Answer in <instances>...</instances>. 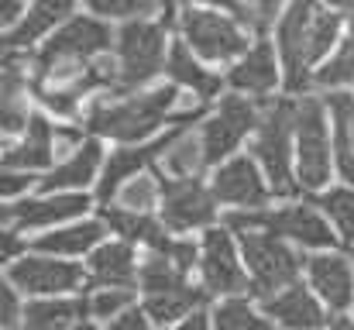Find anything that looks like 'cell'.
Returning <instances> with one entry per match:
<instances>
[{
    "mask_svg": "<svg viewBox=\"0 0 354 330\" xmlns=\"http://www.w3.org/2000/svg\"><path fill=\"white\" fill-rule=\"evenodd\" d=\"M111 45H118V31L111 28V21L90 10L73 14L38 52H31V80L41 86H69L97 59H104Z\"/></svg>",
    "mask_w": 354,
    "mask_h": 330,
    "instance_id": "6da1fadb",
    "label": "cell"
},
{
    "mask_svg": "<svg viewBox=\"0 0 354 330\" xmlns=\"http://www.w3.org/2000/svg\"><path fill=\"white\" fill-rule=\"evenodd\" d=\"M176 100H179V86H155L145 93H131V97H107L97 100L86 110V127L97 138H114L120 145H145L151 141V134L158 138V127L169 124L176 113Z\"/></svg>",
    "mask_w": 354,
    "mask_h": 330,
    "instance_id": "7a4b0ae2",
    "label": "cell"
},
{
    "mask_svg": "<svg viewBox=\"0 0 354 330\" xmlns=\"http://www.w3.org/2000/svg\"><path fill=\"white\" fill-rule=\"evenodd\" d=\"M251 158L261 165L275 196L292 200L303 193L296 179V100L279 97L261 104V120L251 138Z\"/></svg>",
    "mask_w": 354,
    "mask_h": 330,
    "instance_id": "3957f363",
    "label": "cell"
},
{
    "mask_svg": "<svg viewBox=\"0 0 354 330\" xmlns=\"http://www.w3.org/2000/svg\"><path fill=\"white\" fill-rule=\"evenodd\" d=\"M179 21V7H165L158 21H131L118 28V69L120 86L114 97L145 93V83H151L158 73H165L169 52H165V35L169 24Z\"/></svg>",
    "mask_w": 354,
    "mask_h": 330,
    "instance_id": "277c9868",
    "label": "cell"
},
{
    "mask_svg": "<svg viewBox=\"0 0 354 330\" xmlns=\"http://www.w3.org/2000/svg\"><path fill=\"white\" fill-rule=\"evenodd\" d=\"M237 248H241L244 268L251 275V296L258 303H265V300L279 296L282 289L296 286L303 268H306V258L289 241H282L268 230L237 234Z\"/></svg>",
    "mask_w": 354,
    "mask_h": 330,
    "instance_id": "5b68a950",
    "label": "cell"
},
{
    "mask_svg": "<svg viewBox=\"0 0 354 330\" xmlns=\"http://www.w3.org/2000/svg\"><path fill=\"white\" fill-rule=\"evenodd\" d=\"M330 127H327V100L303 97L296 100V179L303 193H324L330 183Z\"/></svg>",
    "mask_w": 354,
    "mask_h": 330,
    "instance_id": "8992f818",
    "label": "cell"
},
{
    "mask_svg": "<svg viewBox=\"0 0 354 330\" xmlns=\"http://www.w3.org/2000/svg\"><path fill=\"white\" fill-rule=\"evenodd\" d=\"M183 42L203 62H227L234 55H248V35L227 10L217 7H179Z\"/></svg>",
    "mask_w": 354,
    "mask_h": 330,
    "instance_id": "52a82bcc",
    "label": "cell"
},
{
    "mask_svg": "<svg viewBox=\"0 0 354 330\" xmlns=\"http://www.w3.org/2000/svg\"><path fill=\"white\" fill-rule=\"evenodd\" d=\"M258 120H261V107L258 100L251 97H241V93H227L221 97V104L214 107L210 117H203L200 124V141H203V152H207V162L210 165H224L231 162V155L237 152V145L258 131Z\"/></svg>",
    "mask_w": 354,
    "mask_h": 330,
    "instance_id": "ba28073f",
    "label": "cell"
},
{
    "mask_svg": "<svg viewBox=\"0 0 354 330\" xmlns=\"http://www.w3.org/2000/svg\"><path fill=\"white\" fill-rule=\"evenodd\" d=\"M317 3H292L286 7L279 28H275V52L282 62V76H286V93L289 97H310L306 86L313 83L310 76V21H313Z\"/></svg>",
    "mask_w": 354,
    "mask_h": 330,
    "instance_id": "9c48e42d",
    "label": "cell"
},
{
    "mask_svg": "<svg viewBox=\"0 0 354 330\" xmlns=\"http://www.w3.org/2000/svg\"><path fill=\"white\" fill-rule=\"evenodd\" d=\"M3 282H10L17 293H31V296H45V300H59L66 293H76L86 286V272L76 262L66 258H48V255H21L14 265H7Z\"/></svg>",
    "mask_w": 354,
    "mask_h": 330,
    "instance_id": "30bf717a",
    "label": "cell"
},
{
    "mask_svg": "<svg viewBox=\"0 0 354 330\" xmlns=\"http://www.w3.org/2000/svg\"><path fill=\"white\" fill-rule=\"evenodd\" d=\"M162 183V207L158 220L169 234H186L196 227H214L217 220V200L210 193V186H203V179H169L165 172H158Z\"/></svg>",
    "mask_w": 354,
    "mask_h": 330,
    "instance_id": "8fae6325",
    "label": "cell"
},
{
    "mask_svg": "<svg viewBox=\"0 0 354 330\" xmlns=\"http://www.w3.org/2000/svg\"><path fill=\"white\" fill-rule=\"evenodd\" d=\"M203 255H200V272H203V289L210 296H227V300H241V293H251V275L237 258V248L231 230L210 227L203 234Z\"/></svg>",
    "mask_w": 354,
    "mask_h": 330,
    "instance_id": "7c38bea8",
    "label": "cell"
},
{
    "mask_svg": "<svg viewBox=\"0 0 354 330\" xmlns=\"http://www.w3.org/2000/svg\"><path fill=\"white\" fill-rule=\"evenodd\" d=\"M183 131H169V134H158L145 145H120L118 152H111V158L104 162V172H100V183H97V200L104 207H111V196H120V190L145 176L148 169H158L155 162L165 158V152L172 148V141L179 138Z\"/></svg>",
    "mask_w": 354,
    "mask_h": 330,
    "instance_id": "4fadbf2b",
    "label": "cell"
},
{
    "mask_svg": "<svg viewBox=\"0 0 354 330\" xmlns=\"http://www.w3.org/2000/svg\"><path fill=\"white\" fill-rule=\"evenodd\" d=\"M210 193H214L217 203H227V207H237V210H268V203L275 196L265 172H261V165L248 155H234L231 162L214 169Z\"/></svg>",
    "mask_w": 354,
    "mask_h": 330,
    "instance_id": "5bb4252c",
    "label": "cell"
},
{
    "mask_svg": "<svg viewBox=\"0 0 354 330\" xmlns=\"http://www.w3.org/2000/svg\"><path fill=\"white\" fill-rule=\"evenodd\" d=\"M93 207V200L86 193H52V196H35V200H14L3 203V227L10 230H35V227H48L59 220H76Z\"/></svg>",
    "mask_w": 354,
    "mask_h": 330,
    "instance_id": "9a60e30c",
    "label": "cell"
},
{
    "mask_svg": "<svg viewBox=\"0 0 354 330\" xmlns=\"http://www.w3.org/2000/svg\"><path fill=\"white\" fill-rule=\"evenodd\" d=\"M310 289L320 296V303L330 306V317H348L354 306V265L351 258L337 251H320L306 258Z\"/></svg>",
    "mask_w": 354,
    "mask_h": 330,
    "instance_id": "2e32d148",
    "label": "cell"
},
{
    "mask_svg": "<svg viewBox=\"0 0 354 330\" xmlns=\"http://www.w3.org/2000/svg\"><path fill=\"white\" fill-rule=\"evenodd\" d=\"M138 258L134 248L127 241H107L100 244L90 262H86V289L104 293V289H120V293H134L138 286Z\"/></svg>",
    "mask_w": 354,
    "mask_h": 330,
    "instance_id": "e0dca14e",
    "label": "cell"
},
{
    "mask_svg": "<svg viewBox=\"0 0 354 330\" xmlns=\"http://www.w3.org/2000/svg\"><path fill=\"white\" fill-rule=\"evenodd\" d=\"M55 134L59 127H52V120L45 113H31L28 131L21 134L17 145H7L3 152V169L10 172H35V169H55L59 165V152H55Z\"/></svg>",
    "mask_w": 354,
    "mask_h": 330,
    "instance_id": "ac0fdd59",
    "label": "cell"
},
{
    "mask_svg": "<svg viewBox=\"0 0 354 330\" xmlns=\"http://www.w3.org/2000/svg\"><path fill=\"white\" fill-rule=\"evenodd\" d=\"M258 306H261L265 317H272L282 330H327V324H330L324 303L303 282L282 289L279 296H272V300H265Z\"/></svg>",
    "mask_w": 354,
    "mask_h": 330,
    "instance_id": "d6986e66",
    "label": "cell"
},
{
    "mask_svg": "<svg viewBox=\"0 0 354 330\" xmlns=\"http://www.w3.org/2000/svg\"><path fill=\"white\" fill-rule=\"evenodd\" d=\"M227 86L231 93L251 97V100H265L275 86H279V66H275V45L268 38H258L251 45V52L227 73Z\"/></svg>",
    "mask_w": 354,
    "mask_h": 330,
    "instance_id": "ffe728a7",
    "label": "cell"
},
{
    "mask_svg": "<svg viewBox=\"0 0 354 330\" xmlns=\"http://www.w3.org/2000/svg\"><path fill=\"white\" fill-rule=\"evenodd\" d=\"M104 145L100 138H86V145L80 152H73L69 158H62L52 172H45L38 179V193L52 196V193H66V190H86L97 172H104Z\"/></svg>",
    "mask_w": 354,
    "mask_h": 330,
    "instance_id": "44dd1931",
    "label": "cell"
},
{
    "mask_svg": "<svg viewBox=\"0 0 354 330\" xmlns=\"http://www.w3.org/2000/svg\"><path fill=\"white\" fill-rule=\"evenodd\" d=\"M104 220H76L66 227H55L35 241H28L31 255H48V258H73V255H93L104 244Z\"/></svg>",
    "mask_w": 354,
    "mask_h": 330,
    "instance_id": "7402d4cb",
    "label": "cell"
},
{
    "mask_svg": "<svg viewBox=\"0 0 354 330\" xmlns=\"http://www.w3.org/2000/svg\"><path fill=\"white\" fill-rule=\"evenodd\" d=\"M76 14V7L69 3V0H38V3H31L28 10H24V17L10 28V31H3V52H14V48H28V45H35L38 38H45L48 35V28H62L69 17ZM48 42V38H45Z\"/></svg>",
    "mask_w": 354,
    "mask_h": 330,
    "instance_id": "603a6c76",
    "label": "cell"
},
{
    "mask_svg": "<svg viewBox=\"0 0 354 330\" xmlns=\"http://www.w3.org/2000/svg\"><path fill=\"white\" fill-rule=\"evenodd\" d=\"M165 76H169L172 86H179V90H193L200 100H214V97H221V86L227 83V80L214 76V73L193 55V48H189L183 38L169 45Z\"/></svg>",
    "mask_w": 354,
    "mask_h": 330,
    "instance_id": "cb8c5ba5",
    "label": "cell"
},
{
    "mask_svg": "<svg viewBox=\"0 0 354 330\" xmlns=\"http://www.w3.org/2000/svg\"><path fill=\"white\" fill-rule=\"evenodd\" d=\"M93 313H90V296L83 300H35V303H24V330H73L80 324H86Z\"/></svg>",
    "mask_w": 354,
    "mask_h": 330,
    "instance_id": "d4e9b609",
    "label": "cell"
},
{
    "mask_svg": "<svg viewBox=\"0 0 354 330\" xmlns=\"http://www.w3.org/2000/svg\"><path fill=\"white\" fill-rule=\"evenodd\" d=\"M210 300L207 289H196V286H179L172 293H158V296H145V313L148 320L155 324H176V320H189L193 313L203 310V303Z\"/></svg>",
    "mask_w": 354,
    "mask_h": 330,
    "instance_id": "484cf974",
    "label": "cell"
},
{
    "mask_svg": "<svg viewBox=\"0 0 354 330\" xmlns=\"http://www.w3.org/2000/svg\"><path fill=\"white\" fill-rule=\"evenodd\" d=\"M351 93H327V110L334 120V169L354 190V138H351Z\"/></svg>",
    "mask_w": 354,
    "mask_h": 330,
    "instance_id": "4316f807",
    "label": "cell"
},
{
    "mask_svg": "<svg viewBox=\"0 0 354 330\" xmlns=\"http://www.w3.org/2000/svg\"><path fill=\"white\" fill-rule=\"evenodd\" d=\"M348 31V7H320L313 10V21H310V66H324L330 48L337 52L341 38Z\"/></svg>",
    "mask_w": 354,
    "mask_h": 330,
    "instance_id": "83f0119b",
    "label": "cell"
},
{
    "mask_svg": "<svg viewBox=\"0 0 354 330\" xmlns=\"http://www.w3.org/2000/svg\"><path fill=\"white\" fill-rule=\"evenodd\" d=\"M97 220H104L111 230H118L120 241H127V244H145V248L158 244V241L169 234L158 217H151V214H134V210H124V207H100Z\"/></svg>",
    "mask_w": 354,
    "mask_h": 330,
    "instance_id": "f1b7e54d",
    "label": "cell"
},
{
    "mask_svg": "<svg viewBox=\"0 0 354 330\" xmlns=\"http://www.w3.org/2000/svg\"><path fill=\"white\" fill-rule=\"evenodd\" d=\"M207 169H210V162H207V152H203V141L196 131L193 134L183 131L158 165V172H165L169 179H200Z\"/></svg>",
    "mask_w": 354,
    "mask_h": 330,
    "instance_id": "f546056e",
    "label": "cell"
},
{
    "mask_svg": "<svg viewBox=\"0 0 354 330\" xmlns=\"http://www.w3.org/2000/svg\"><path fill=\"white\" fill-rule=\"evenodd\" d=\"M344 7H348V31H344L337 52L313 73V83L330 93H341V86L354 83V3H344Z\"/></svg>",
    "mask_w": 354,
    "mask_h": 330,
    "instance_id": "4dcf8cb0",
    "label": "cell"
},
{
    "mask_svg": "<svg viewBox=\"0 0 354 330\" xmlns=\"http://www.w3.org/2000/svg\"><path fill=\"white\" fill-rule=\"evenodd\" d=\"M179 286H186V272H183L172 258H165V255H158V251H148V255L141 258L138 289H141L145 296L172 293V289H179Z\"/></svg>",
    "mask_w": 354,
    "mask_h": 330,
    "instance_id": "1f68e13d",
    "label": "cell"
},
{
    "mask_svg": "<svg viewBox=\"0 0 354 330\" xmlns=\"http://www.w3.org/2000/svg\"><path fill=\"white\" fill-rule=\"evenodd\" d=\"M313 203H317V210H320L324 217L337 227L341 241L354 248V190L351 186L324 190V193H317V196H313Z\"/></svg>",
    "mask_w": 354,
    "mask_h": 330,
    "instance_id": "d6a6232c",
    "label": "cell"
},
{
    "mask_svg": "<svg viewBox=\"0 0 354 330\" xmlns=\"http://www.w3.org/2000/svg\"><path fill=\"white\" fill-rule=\"evenodd\" d=\"M221 10H227L241 28L254 31L258 38H265L272 28H279V21H282V14H286V7H279V3H272V0H258V3H224Z\"/></svg>",
    "mask_w": 354,
    "mask_h": 330,
    "instance_id": "836d02e7",
    "label": "cell"
},
{
    "mask_svg": "<svg viewBox=\"0 0 354 330\" xmlns=\"http://www.w3.org/2000/svg\"><path fill=\"white\" fill-rule=\"evenodd\" d=\"M214 330H275L248 300H224L214 310Z\"/></svg>",
    "mask_w": 354,
    "mask_h": 330,
    "instance_id": "e575fe53",
    "label": "cell"
},
{
    "mask_svg": "<svg viewBox=\"0 0 354 330\" xmlns=\"http://www.w3.org/2000/svg\"><path fill=\"white\" fill-rule=\"evenodd\" d=\"M120 207H124V210H134V214H151L155 207H162L158 172H145V176L131 179V183L120 190Z\"/></svg>",
    "mask_w": 354,
    "mask_h": 330,
    "instance_id": "d590c367",
    "label": "cell"
},
{
    "mask_svg": "<svg viewBox=\"0 0 354 330\" xmlns=\"http://www.w3.org/2000/svg\"><path fill=\"white\" fill-rule=\"evenodd\" d=\"M86 10L97 14V17H104V21H124V24L148 21L151 14H162V7H155L148 0H90Z\"/></svg>",
    "mask_w": 354,
    "mask_h": 330,
    "instance_id": "8d00e7d4",
    "label": "cell"
},
{
    "mask_svg": "<svg viewBox=\"0 0 354 330\" xmlns=\"http://www.w3.org/2000/svg\"><path fill=\"white\" fill-rule=\"evenodd\" d=\"M134 303V293H120V289H104L90 296V313L97 320H118L120 313H127Z\"/></svg>",
    "mask_w": 354,
    "mask_h": 330,
    "instance_id": "74e56055",
    "label": "cell"
},
{
    "mask_svg": "<svg viewBox=\"0 0 354 330\" xmlns=\"http://www.w3.org/2000/svg\"><path fill=\"white\" fill-rule=\"evenodd\" d=\"M0 320H3V330H14L17 320H24V306L10 282H3V289H0Z\"/></svg>",
    "mask_w": 354,
    "mask_h": 330,
    "instance_id": "f35d334b",
    "label": "cell"
},
{
    "mask_svg": "<svg viewBox=\"0 0 354 330\" xmlns=\"http://www.w3.org/2000/svg\"><path fill=\"white\" fill-rule=\"evenodd\" d=\"M28 186H35V172H10V169H3L0 190H3V200L7 203H14L21 193H28Z\"/></svg>",
    "mask_w": 354,
    "mask_h": 330,
    "instance_id": "ab89813d",
    "label": "cell"
},
{
    "mask_svg": "<svg viewBox=\"0 0 354 330\" xmlns=\"http://www.w3.org/2000/svg\"><path fill=\"white\" fill-rule=\"evenodd\" d=\"M21 248H28V241H21V234H17V230L3 227V230H0V255H3V262H7V265H14V262H17V251H21Z\"/></svg>",
    "mask_w": 354,
    "mask_h": 330,
    "instance_id": "60d3db41",
    "label": "cell"
},
{
    "mask_svg": "<svg viewBox=\"0 0 354 330\" xmlns=\"http://www.w3.org/2000/svg\"><path fill=\"white\" fill-rule=\"evenodd\" d=\"M107 330H148V313L145 310H127V313H120L118 320H111Z\"/></svg>",
    "mask_w": 354,
    "mask_h": 330,
    "instance_id": "b9f144b4",
    "label": "cell"
},
{
    "mask_svg": "<svg viewBox=\"0 0 354 330\" xmlns=\"http://www.w3.org/2000/svg\"><path fill=\"white\" fill-rule=\"evenodd\" d=\"M179 330H210V317L200 310V313H193L189 320H183V327Z\"/></svg>",
    "mask_w": 354,
    "mask_h": 330,
    "instance_id": "7bdbcfd3",
    "label": "cell"
},
{
    "mask_svg": "<svg viewBox=\"0 0 354 330\" xmlns=\"http://www.w3.org/2000/svg\"><path fill=\"white\" fill-rule=\"evenodd\" d=\"M327 330H354V320L351 317H330Z\"/></svg>",
    "mask_w": 354,
    "mask_h": 330,
    "instance_id": "ee69618b",
    "label": "cell"
},
{
    "mask_svg": "<svg viewBox=\"0 0 354 330\" xmlns=\"http://www.w3.org/2000/svg\"><path fill=\"white\" fill-rule=\"evenodd\" d=\"M73 330H97V327H93V324L86 320V324H80V327H73Z\"/></svg>",
    "mask_w": 354,
    "mask_h": 330,
    "instance_id": "f6af8a7d",
    "label": "cell"
},
{
    "mask_svg": "<svg viewBox=\"0 0 354 330\" xmlns=\"http://www.w3.org/2000/svg\"><path fill=\"white\" fill-rule=\"evenodd\" d=\"M351 138H354V104H351Z\"/></svg>",
    "mask_w": 354,
    "mask_h": 330,
    "instance_id": "bcb514c9",
    "label": "cell"
}]
</instances>
